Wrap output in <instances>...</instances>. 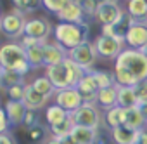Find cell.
I'll use <instances>...</instances> for the list:
<instances>
[{"label": "cell", "instance_id": "obj_1", "mask_svg": "<svg viewBox=\"0 0 147 144\" xmlns=\"http://www.w3.org/2000/svg\"><path fill=\"white\" fill-rule=\"evenodd\" d=\"M54 40L62 45L66 50H71L85 42H88L90 35V26L88 23H80V24H71V23H59L54 26Z\"/></svg>", "mask_w": 147, "mask_h": 144}, {"label": "cell", "instance_id": "obj_2", "mask_svg": "<svg viewBox=\"0 0 147 144\" xmlns=\"http://www.w3.org/2000/svg\"><path fill=\"white\" fill-rule=\"evenodd\" d=\"M0 64L4 66V69H14L23 77L33 69L26 61L24 49L19 42H5L0 45Z\"/></svg>", "mask_w": 147, "mask_h": 144}, {"label": "cell", "instance_id": "obj_3", "mask_svg": "<svg viewBox=\"0 0 147 144\" xmlns=\"http://www.w3.org/2000/svg\"><path fill=\"white\" fill-rule=\"evenodd\" d=\"M114 68H123L128 69L130 73L137 78V82L147 80V57L135 49H123L119 56L114 59Z\"/></svg>", "mask_w": 147, "mask_h": 144}, {"label": "cell", "instance_id": "obj_4", "mask_svg": "<svg viewBox=\"0 0 147 144\" xmlns=\"http://www.w3.org/2000/svg\"><path fill=\"white\" fill-rule=\"evenodd\" d=\"M24 26H26V16L18 9L0 14V33L9 40L19 42L24 37Z\"/></svg>", "mask_w": 147, "mask_h": 144}, {"label": "cell", "instance_id": "obj_5", "mask_svg": "<svg viewBox=\"0 0 147 144\" xmlns=\"http://www.w3.org/2000/svg\"><path fill=\"white\" fill-rule=\"evenodd\" d=\"M69 116H71L73 123L80 125V127H87V128H94V130H99V128L104 127V115L100 113V108L97 104L83 103L76 111H73Z\"/></svg>", "mask_w": 147, "mask_h": 144}, {"label": "cell", "instance_id": "obj_6", "mask_svg": "<svg viewBox=\"0 0 147 144\" xmlns=\"http://www.w3.org/2000/svg\"><path fill=\"white\" fill-rule=\"evenodd\" d=\"M126 18V11L121 7V4H111V2H100L95 12V19L100 26L106 24H113L118 26L119 23H123Z\"/></svg>", "mask_w": 147, "mask_h": 144}, {"label": "cell", "instance_id": "obj_7", "mask_svg": "<svg viewBox=\"0 0 147 144\" xmlns=\"http://www.w3.org/2000/svg\"><path fill=\"white\" fill-rule=\"evenodd\" d=\"M67 57L71 61H75L76 64H80L87 73L88 71L94 69V64L97 61V52H95V47H94V42H85L75 49H71L67 50Z\"/></svg>", "mask_w": 147, "mask_h": 144}, {"label": "cell", "instance_id": "obj_8", "mask_svg": "<svg viewBox=\"0 0 147 144\" xmlns=\"http://www.w3.org/2000/svg\"><path fill=\"white\" fill-rule=\"evenodd\" d=\"M54 33V26L50 24V21L47 18H30L26 19V26H24V35L35 38L36 42L43 43L47 40H50V35Z\"/></svg>", "mask_w": 147, "mask_h": 144}, {"label": "cell", "instance_id": "obj_9", "mask_svg": "<svg viewBox=\"0 0 147 144\" xmlns=\"http://www.w3.org/2000/svg\"><path fill=\"white\" fill-rule=\"evenodd\" d=\"M54 104L61 106L64 111H67L69 115L73 111H76L82 104H83V97L82 94L78 92L76 87H67V89H62V90H55L54 94Z\"/></svg>", "mask_w": 147, "mask_h": 144}, {"label": "cell", "instance_id": "obj_10", "mask_svg": "<svg viewBox=\"0 0 147 144\" xmlns=\"http://www.w3.org/2000/svg\"><path fill=\"white\" fill-rule=\"evenodd\" d=\"M125 43L130 49L140 50L147 45V21H133L130 23L126 33H125Z\"/></svg>", "mask_w": 147, "mask_h": 144}, {"label": "cell", "instance_id": "obj_11", "mask_svg": "<svg viewBox=\"0 0 147 144\" xmlns=\"http://www.w3.org/2000/svg\"><path fill=\"white\" fill-rule=\"evenodd\" d=\"M94 47H95L97 57L109 61V59H116V57L119 56V52L125 49V43H119V42L114 40V38L99 35V37L94 40Z\"/></svg>", "mask_w": 147, "mask_h": 144}, {"label": "cell", "instance_id": "obj_12", "mask_svg": "<svg viewBox=\"0 0 147 144\" xmlns=\"http://www.w3.org/2000/svg\"><path fill=\"white\" fill-rule=\"evenodd\" d=\"M67 57V50L59 45L55 40H47L43 42V66H57L61 62H64V59Z\"/></svg>", "mask_w": 147, "mask_h": 144}, {"label": "cell", "instance_id": "obj_13", "mask_svg": "<svg viewBox=\"0 0 147 144\" xmlns=\"http://www.w3.org/2000/svg\"><path fill=\"white\" fill-rule=\"evenodd\" d=\"M59 18L61 23H71V24H80V23H88V18L85 16L83 9H82V4L71 0V2L61 11L55 14Z\"/></svg>", "mask_w": 147, "mask_h": 144}, {"label": "cell", "instance_id": "obj_14", "mask_svg": "<svg viewBox=\"0 0 147 144\" xmlns=\"http://www.w3.org/2000/svg\"><path fill=\"white\" fill-rule=\"evenodd\" d=\"M45 77L52 82L55 90H62V89L71 87L69 85V73H67V68L64 66V62H61L57 66L45 68Z\"/></svg>", "mask_w": 147, "mask_h": 144}, {"label": "cell", "instance_id": "obj_15", "mask_svg": "<svg viewBox=\"0 0 147 144\" xmlns=\"http://www.w3.org/2000/svg\"><path fill=\"white\" fill-rule=\"evenodd\" d=\"M23 103H24L26 109H33V111H38V109H43V108H47L49 97L42 96V94H40V92H36V90H35V89H33L30 84H26Z\"/></svg>", "mask_w": 147, "mask_h": 144}, {"label": "cell", "instance_id": "obj_16", "mask_svg": "<svg viewBox=\"0 0 147 144\" xmlns=\"http://www.w3.org/2000/svg\"><path fill=\"white\" fill-rule=\"evenodd\" d=\"M26 106L23 101H7L5 103V113H7V120L11 127H18L23 123L24 115H26Z\"/></svg>", "mask_w": 147, "mask_h": 144}, {"label": "cell", "instance_id": "obj_17", "mask_svg": "<svg viewBox=\"0 0 147 144\" xmlns=\"http://www.w3.org/2000/svg\"><path fill=\"white\" fill-rule=\"evenodd\" d=\"M95 104L102 109V111H107L114 106H118V87L113 85V87H106V89H100L97 92V101Z\"/></svg>", "mask_w": 147, "mask_h": 144}, {"label": "cell", "instance_id": "obj_18", "mask_svg": "<svg viewBox=\"0 0 147 144\" xmlns=\"http://www.w3.org/2000/svg\"><path fill=\"white\" fill-rule=\"evenodd\" d=\"M69 137L75 141L76 144H95V139L99 137V130H94V128H87V127L75 125V127L71 128Z\"/></svg>", "mask_w": 147, "mask_h": 144}, {"label": "cell", "instance_id": "obj_19", "mask_svg": "<svg viewBox=\"0 0 147 144\" xmlns=\"http://www.w3.org/2000/svg\"><path fill=\"white\" fill-rule=\"evenodd\" d=\"M123 125L126 128H130V130H135V132H138V130H142V128L147 127V122H145L144 115L140 113L138 106L125 109V123Z\"/></svg>", "mask_w": 147, "mask_h": 144}, {"label": "cell", "instance_id": "obj_20", "mask_svg": "<svg viewBox=\"0 0 147 144\" xmlns=\"http://www.w3.org/2000/svg\"><path fill=\"white\" fill-rule=\"evenodd\" d=\"M24 134L30 139V142L43 144L50 135V127L43 125V123H36V125H31V127H24Z\"/></svg>", "mask_w": 147, "mask_h": 144}, {"label": "cell", "instance_id": "obj_21", "mask_svg": "<svg viewBox=\"0 0 147 144\" xmlns=\"http://www.w3.org/2000/svg\"><path fill=\"white\" fill-rule=\"evenodd\" d=\"M137 134H138V132L130 130V128H126L125 125L109 130V137H111V141H113L114 144H135V142H137Z\"/></svg>", "mask_w": 147, "mask_h": 144}, {"label": "cell", "instance_id": "obj_22", "mask_svg": "<svg viewBox=\"0 0 147 144\" xmlns=\"http://www.w3.org/2000/svg\"><path fill=\"white\" fill-rule=\"evenodd\" d=\"M126 14L133 21H147V0H126Z\"/></svg>", "mask_w": 147, "mask_h": 144}, {"label": "cell", "instance_id": "obj_23", "mask_svg": "<svg viewBox=\"0 0 147 144\" xmlns=\"http://www.w3.org/2000/svg\"><path fill=\"white\" fill-rule=\"evenodd\" d=\"M118 106L123 109H130V108L138 106V99L135 96L133 87H118Z\"/></svg>", "mask_w": 147, "mask_h": 144}, {"label": "cell", "instance_id": "obj_24", "mask_svg": "<svg viewBox=\"0 0 147 144\" xmlns=\"http://www.w3.org/2000/svg\"><path fill=\"white\" fill-rule=\"evenodd\" d=\"M69 118V113L64 111L61 106L57 104H50L45 108V120L49 123V127H54V125H59L62 122H66Z\"/></svg>", "mask_w": 147, "mask_h": 144}, {"label": "cell", "instance_id": "obj_25", "mask_svg": "<svg viewBox=\"0 0 147 144\" xmlns=\"http://www.w3.org/2000/svg\"><path fill=\"white\" fill-rule=\"evenodd\" d=\"M125 123V109L119 106H114L107 111H104V125H107L109 130L121 127Z\"/></svg>", "mask_w": 147, "mask_h": 144}, {"label": "cell", "instance_id": "obj_26", "mask_svg": "<svg viewBox=\"0 0 147 144\" xmlns=\"http://www.w3.org/2000/svg\"><path fill=\"white\" fill-rule=\"evenodd\" d=\"M64 66L67 68V73H69V85H71V87H76V85L82 82V78L87 75V71H85L80 64H76L75 61H71L69 57L64 59Z\"/></svg>", "mask_w": 147, "mask_h": 144}, {"label": "cell", "instance_id": "obj_27", "mask_svg": "<svg viewBox=\"0 0 147 144\" xmlns=\"http://www.w3.org/2000/svg\"><path fill=\"white\" fill-rule=\"evenodd\" d=\"M0 84H2L0 92H7L9 87L19 85V84H26V82H24V77L19 75L18 71H14V69H4L2 75H0Z\"/></svg>", "mask_w": 147, "mask_h": 144}, {"label": "cell", "instance_id": "obj_28", "mask_svg": "<svg viewBox=\"0 0 147 144\" xmlns=\"http://www.w3.org/2000/svg\"><path fill=\"white\" fill-rule=\"evenodd\" d=\"M26 61L31 68H42L43 66V43H35L28 49H24Z\"/></svg>", "mask_w": 147, "mask_h": 144}, {"label": "cell", "instance_id": "obj_29", "mask_svg": "<svg viewBox=\"0 0 147 144\" xmlns=\"http://www.w3.org/2000/svg\"><path fill=\"white\" fill-rule=\"evenodd\" d=\"M36 92H40L42 96H45V97H52L54 94H55V87L52 85V82L43 75V77H36V78H33L31 80V84H30Z\"/></svg>", "mask_w": 147, "mask_h": 144}, {"label": "cell", "instance_id": "obj_30", "mask_svg": "<svg viewBox=\"0 0 147 144\" xmlns=\"http://www.w3.org/2000/svg\"><path fill=\"white\" fill-rule=\"evenodd\" d=\"M113 75H114V82L118 87H135L138 82L137 78L130 73L128 69H123V68H114L113 69Z\"/></svg>", "mask_w": 147, "mask_h": 144}, {"label": "cell", "instance_id": "obj_31", "mask_svg": "<svg viewBox=\"0 0 147 144\" xmlns=\"http://www.w3.org/2000/svg\"><path fill=\"white\" fill-rule=\"evenodd\" d=\"M92 73V77L95 78V82H97V85H99V90L100 89H106V87H113V85H116V82H114V75L111 73V71H102V69H92L90 71Z\"/></svg>", "mask_w": 147, "mask_h": 144}, {"label": "cell", "instance_id": "obj_32", "mask_svg": "<svg viewBox=\"0 0 147 144\" xmlns=\"http://www.w3.org/2000/svg\"><path fill=\"white\" fill-rule=\"evenodd\" d=\"M14 4V9L21 11L23 14H31L42 7V0H11Z\"/></svg>", "mask_w": 147, "mask_h": 144}, {"label": "cell", "instance_id": "obj_33", "mask_svg": "<svg viewBox=\"0 0 147 144\" xmlns=\"http://www.w3.org/2000/svg\"><path fill=\"white\" fill-rule=\"evenodd\" d=\"M73 127H75V123H73V120H71V116H69L66 122H62V123H59V125L50 127V135H52V137H55V139L69 137V134H71V128H73Z\"/></svg>", "mask_w": 147, "mask_h": 144}, {"label": "cell", "instance_id": "obj_34", "mask_svg": "<svg viewBox=\"0 0 147 144\" xmlns=\"http://www.w3.org/2000/svg\"><path fill=\"white\" fill-rule=\"evenodd\" d=\"M71 2V0H42V7L45 9V11H49V12H54V14H57V12H61L67 4Z\"/></svg>", "mask_w": 147, "mask_h": 144}, {"label": "cell", "instance_id": "obj_35", "mask_svg": "<svg viewBox=\"0 0 147 144\" xmlns=\"http://www.w3.org/2000/svg\"><path fill=\"white\" fill-rule=\"evenodd\" d=\"M99 0H82V9L85 12V16L88 18V21L95 19V12H97V7H99Z\"/></svg>", "mask_w": 147, "mask_h": 144}, {"label": "cell", "instance_id": "obj_36", "mask_svg": "<svg viewBox=\"0 0 147 144\" xmlns=\"http://www.w3.org/2000/svg\"><path fill=\"white\" fill-rule=\"evenodd\" d=\"M24 89H26V84H19V85H12L7 89V101H23L24 97Z\"/></svg>", "mask_w": 147, "mask_h": 144}, {"label": "cell", "instance_id": "obj_37", "mask_svg": "<svg viewBox=\"0 0 147 144\" xmlns=\"http://www.w3.org/2000/svg\"><path fill=\"white\" fill-rule=\"evenodd\" d=\"M133 89H135V96H137V99H138V104L147 103V80L138 82Z\"/></svg>", "mask_w": 147, "mask_h": 144}, {"label": "cell", "instance_id": "obj_38", "mask_svg": "<svg viewBox=\"0 0 147 144\" xmlns=\"http://www.w3.org/2000/svg\"><path fill=\"white\" fill-rule=\"evenodd\" d=\"M36 123H40V115H38V111L28 109L26 115H24L23 125H24V127H31V125H36Z\"/></svg>", "mask_w": 147, "mask_h": 144}, {"label": "cell", "instance_id": "obj_39", "mask_svg": "<svg viewBox=\"0 0 147 144\" xmlns=\"http://www.w3.org/2000/svg\"><path fill=\"white\" fill-rule=\"evenodd\" d=\"M0 144H18V141L12 135V132H5V134H0Z\"/></svg>", "mask_w": 147, "mask_h": 144}, {"label": "cell", "instance_id": "obj_40", "mask_svg": "<svg viewBox=\"0 0 147 144\" xmlns=\"http://www.w3.org/2000/svg\"><path fill=\"white\" fill-rule=\"evenodd\" d=\"M135 144H147V127L142 128V130H138V134H137V142H135Z\"/></svg>", "mask_w": 147, "mask_h": 144}, {"label": "cell", "instance_id": "obj_41", "mask_svg": "<svg viewBox=\"0 0 147 144\" xmlns=\"http://www.w3.org/2000/svg\"><path fill=\"white\" fill-rule=\"evenodd\" d=\"M0 123H9V120H7V113H5V108H0Z\"/></svg>", "mask_w": 147, "mask_h": 144}, {"label": "cell", "instance_id": "obj_42", "mask_svg": "<svg viewBox=\"0 0 147 144\" xmlns=\"http://www.w3.org/2000/svg\"><path fill=\"white\" fill-rule=\"evenodd\" d=\"M138 109H140V113L144 115V118H145V122H147V103L138 104Z\"/></svg>", "mask_w": 147, "mask_h": 144}, {"label": "cell", "instance_id": "obj_43", "mask_svg": "<svg viewBox=\"0 0 147 144\" xmlns=\"http://www.w3.org/2000/svg\"><path fill=\"white\" fill-rule=\"evenodd\" d=\"M43 144H62V141H61V139H55V137H52V135H49V139H47Z\"/></svg>", "mask_w": 147, "mask_h": 144}, {"label": "cell", "instance_id": "obj_44", "mask_svg": "<svg viewBox=\"0 0 147 144\" xmlns=\"http://www.w3.org/2000/svg\"><path fill=\"white\" fill-rule=\"evenodd\" d=\"M61 141H62V144H76L71 137H64V139H61Z\"/></svg>", "mask_w": 147, "mask_h": 144}, {"label": "cell", "instance_id": "obj_45", "mask_svg": "<svg viewBox=\"0 0 147 144\" xmlns=\"http://www.w3.org/2000/svg\"><path fill=\"white\" fill-rule=\"evenodd\" d=\"M140 52H142V54L147 57V45H145V47H142V49H140Z\"/></svg>", "mask_w": 147, "mask_h": 144}, {"label": "cell", "instance_id": "obj_46", "mask_svg": "<svg viewBox=\"0 0 147 144\" xmlns=\"http://www.w3.org/2000/svg\"><path fill=\"white\" fill-rule=\"evenodd\" d=\"M2 71H4V66H2V64H0V75H2Z\"/></svg>", "mask_w": 147, "mask_h": 144}, {"label": "cell", "instance_id": "obj_47", "mask_svg": "<svg viewBox=\"0 0 147 144\" xmlns=\"http://www.w3.org/2000/svg\"><path fill=\"white\" fill-rule=\"evenodd\" d=\"M0 89H2V84H0Z\"/></svg>", "mask_w": 147, "mask_h": 144}]
</instances>
